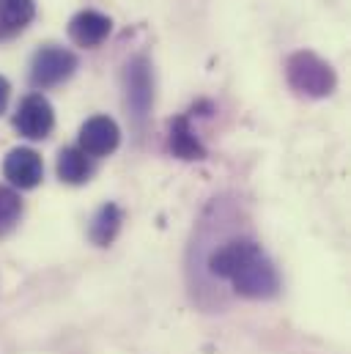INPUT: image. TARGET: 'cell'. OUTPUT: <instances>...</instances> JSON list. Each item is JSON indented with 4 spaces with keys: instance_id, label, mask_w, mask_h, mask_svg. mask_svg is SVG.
I'll return each mask as SVG.
<instances>
[{
    "instance_id": "obj_7",
    "label": "cell",
    "mask_w": 351,
    "mask_h": 354,
    "mask_svg": "<svg viewBox=\"0 0 351 354\" xmlns=\"http://www.w3.org/2000/svg\"><path fill=\"white\" fill-rule=\"evenodd\" d=\"M113 30V19L102 11H93V8H86V11H77L72 19H69V39L77 44V47H86V50H93L99 47Z\"/></svg>"
},
{
    "instance_id": "obj_2",
    "label": "cell",
    "mask_w": 351,
    "mask_h": 354,
    "mask_svg": "<svg viewBox=\"0 0 351 354\" xmlns=\"http://www.w3.org/2000/svg\"><path fill=\"white\" fill-rule=\"evenodd\" d=\"M285 80L299 96L307 99H324L338 86L335 69L310 50H299L285 61Z\"/></svg>"
},
{
    "instance_id": "obj_10",
    "label": "cell",
    "mask_w": 351,
    "mask_h": 354,
    "mask_svg": "<svg viewBox=\"0 0 351 354\" xmlns=\"http://www.w3.org/2000/svg\"><path fill=\"white\" fill-rule=\"evenodd\" d=\"M36 17L33 0H0V41L19 36Z\"/></svg>"
},
{
    "instance_id": "obj_4",
    "label": "cell",
    "mask_w": 351,
    "mask_h": 354,
    "mask_svg": "<svg viewBox=\"0 0 351 354\" xmlns=\"http://www.w3.org/2000/svg\"><path fill=\"white\" fill-rule=\"evenodd\" d=\"M53 127H55L53 104L41 93H28L14 113V129L28 140H44L50 138Z\"/></svg>"
},
{
    "instance_id": "obj_14",
    "label": "cell",
    "mask_w": 351,
    "mask_h": 354,
    "mask_svg": "<svg viewBox=\"0 0 351 354\" xmlns=\"http://www.w3.org/2000/svg\"><path fill=\"white\" fill-rule=\"evenodd\" d=\"M8 96H11V86H8V80L0 75V115L6 113V104H8Z\"/></svg>"
},
{
    "instance_id": "obj_8",
    "label": "cell",
    "mask_w": 351,
    "mask_h": 354,
    "mask_svg": "<svg viewBox=\"0 0 351 354\" xmlns=\"http://www.w3.org/2000/svg\"><path fill=\"white\" fill-rule=\"evenodd\" d=\"M126 102L135 113V118H143L151 107V72L146 58H135L126 66Z\"/></svg>"
},
{
    "instance_id": "obj_3",
    "label": "cell",
    "mask_w": 351,
    "mask_h": 354,
    "mask_svg": "<svg viewBox=\"0 0 351 354\" xmlns=\"http://www.w3.org/2000/svg\"><path fill=\"white\" fill-rule=\"evenodd\" d=\"M77 69V55L66 47L58 44H47L41 50H36L33 61H30V83L33 88H53L61 86L64 80H69Z\"/></svg>"
},
{
    "instance_id": "obj_5",
    "label": "cell",
    "mask_w": 351,
    "mask_h": 354,
    "mask_svg": "<svg viewBox=\"0 0 351 354\" xmlns=\"http://www.w3.org/2000/svg\"><path fill=\"white\" fill-rule=\"evenodd\" d=\"M118 143H121V129L107 115H91L77 135V149L86 157H107L118 149Z\"/></svg>"
},
{
    "instance_id": "obj_6",
    "label": "cell",
    "mask_w": 351,
    "mask_h": 354,
    "mask_svg": "<svg viewBox=\"0 0 351 354\" xmlns=\"http://www.w3.org/2000/svg\"><path fill=\"white\" fill-rule=\"evenodd\" d=\"M3 176L17 189H33L44 178V162L33 149L19 146V149H11L8 157L3 160Z\"/></svg>"
},
{
    "instance_id": "obj_1",
    "label": "cell",
    "mask_w": 351,
    "mask_h": 354,
    "mask_svg": "<svg viewBox=\"0 0 351 354\" xmlns=\"http://www.w3.org/2000/svg\"><path fill=\"white\" fill-rule=\"evenodd\" d=\"M211 274L228 280L236 294L247 299H269L280 291L277 269L261 250V245L250 239H236L222 245L209 259Z\"/></svg>"
},
{
    "instance_id": "obj_12",
    "label": "cell",
    "mask_w": 351,
    "mask_h": 354,
    "mask_svg": "<svg viewBox=\"0 0 351 354\" xmlns=\"http://www.w3.org/2000/svg\"><path fill=\"white\" fill-rule=\"evenodd\" d=\"M55 171H58V178L66 184H86L93 168H91V160L77 146H69V149H61Z\"/></svg>"
},
{
    "instance_id": "obj_11",
    "label": "cell",
    "mask_w": 351,
    "mask_h": 354,
    "mask_svg": "<svg viewBox=\"0 0 351 354\" xmlns=\"http://www.w3.org/2000/svg\"><path fill=\"white\" fill-rule=\"evenodd\" d=\"M121 223H124L121 209H118L115 203H104V206L93 214L91 225H88V236H91V242H93L96 248H107V245L118 236Z\"/></svg>"
},
{
    "instance_id": "obj_9",
    "label": "cell",
    "mask_w": 351,
    "mask_h": 354,
    "mask_svg": "<svg viewBox=\"0 0 351 354\" xmlns=\"http://www.w3.org/2000/svg\"><path fill=\"white\" fill-rule=\"evenodd\" d=\"M168 146L178 160H206V149L200 146L198 135L189 127L187 115H176L168 124Z\"/></svg>"
},
{
    "instance_id": "obj_13",
    "label": "cell",
    "mask_w": 351,
    "mask_h": 354,
    "mask_svg": "<svg viewBox=\"0 0 351 354\" xmlns=\"http://www.w3.org/2000/svg\"><path fill=\"white\" fill-rule=\"evenodd\" d=\"M22 214V198L11 187H0V234H8Z\"/></svg>"
}]
</instances>
